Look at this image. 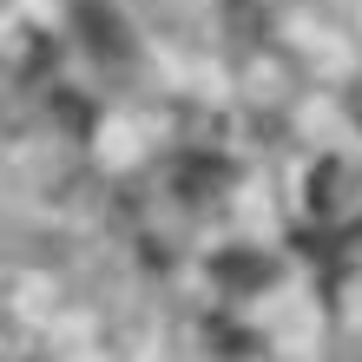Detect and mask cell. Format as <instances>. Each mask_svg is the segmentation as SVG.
I'll use <instances>...</instances> for the list:
<instances>
[{
    "label": "cell",
    "mask_w": 362,
    "mask_h": 362,
    "mask_svg": "<svg viewBox=\"0 0 362 362\" xmlns=\"http://www.w3.org/2000/svg\"><path fill=\"white\" fill-rule=\"evenodd\" d=\"M218 270H224V284H238V290H257L264 284V257H250V250H230V257H218Z\"/></svg>",
    "instance_id": "obj_1"
}]
</instances>
